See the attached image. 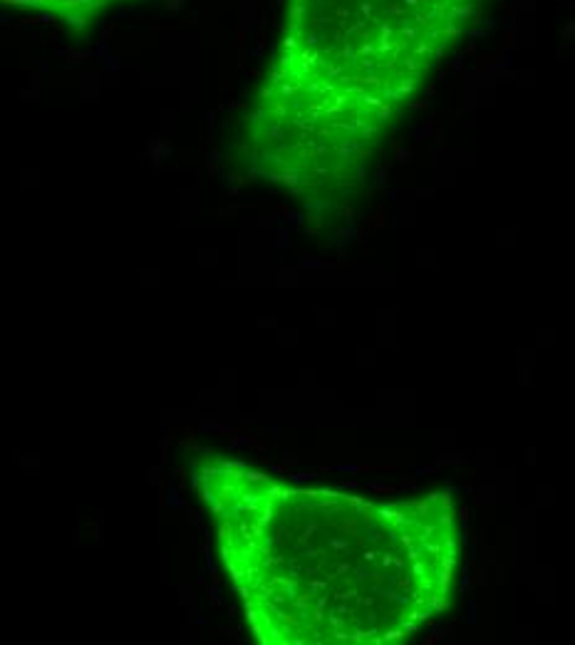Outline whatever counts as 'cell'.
<instances>
[{
	"instance_id": "obj_1",
	"label": "cell",
	"mask_w": 575,
	"mask_h": 645,
	"mask_svg": "<svg viewBox=\"0 0 575 645\" xmlns=\"http://www.w3.org/2000/svg\"><path fill=\"white\" fill-rule=\"evenodd\" d=\"M194 484L263 645H392L449 605L459 566L449 494L377 502L216 454L196 457Z\"/></svg>"
},
{
	"instance_id": "obj_2",
	"label": "cell",
	"mask_w": 575,
	"mask_h": 645,
	"mask_svg": "<svg viewBox=\"0 0 575 645\" xmlns=\"http://www.w3.org/2000/svg\"><path fill=\"white\" fill-rule=\"evenodd\" d=\"M464 0H285L246 115L248 169L298 196H340L397 117Z\"/></svg>"
},
{
	"instance_id": "obj_3",
	"label": "cell",
	"mask_w": 575,
	"mask_h": 645,
	"mask_svg": "<svg viewBox=\"0 0 575 645\" xmlns=\"http://www.w3.org/2000/svg\"><path fill=\"white\" fill-rule=\"evenodd\" d=\"M3 3H8L13 8L32 10V13L45 15V18H55L65 27H69L74 32H82L92 23H97L107 10L124 3V0H3Z\"/></svg>"
}]
</instances>
